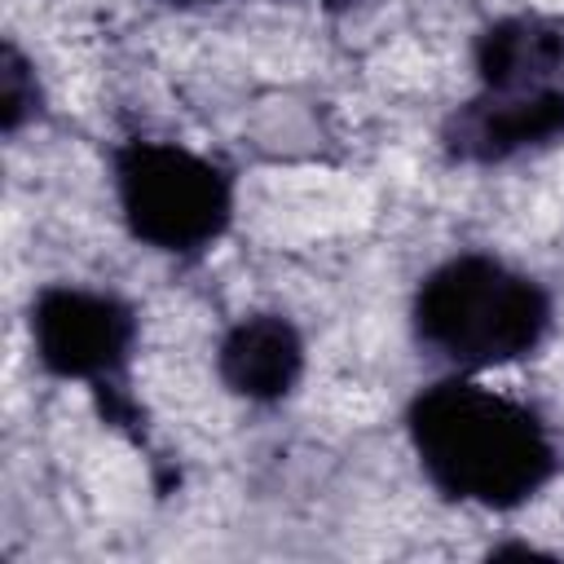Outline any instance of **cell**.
Listing matches in <instances>:
<instances>
[{
    "label": "cell",
    "mask_w": 564,
    "mask_h": 564,
    "mask_svg": "<svg viewBox=\"0 0 564 564\" xmlns=\"http://www.w3.org/2000/svg\"><path fill=\"white\" fill-rule=\"evenodd\" d=\"M476 93L542 97L564 88V18L516 9L489 18L471 40Z\"/></svg>",
    "instance_id": "obj_7"
},
{
    "label": "cell",
    "mask_w": 564,
    "mask_h": 564,
    "mask_svg": "<svg viewBox=\"0 0 564 564\" xmlns=\"http://www.w3.org/2000/svg\"><path fill=\"white\" fill-rule=\"evenodd\" d=\"M212 370L229 397L247 405H282L308 370L304 330L282 308H251L220 330Z\"/></svg>",
    "instance_id": "obj_6"
},
{
    "label": "cell",
    "mask_w": 564,
    "mask_h": 564,
    "mask_svg": "<svg viewBox=\"0 0 564 564\" xmlns=\"http://www.w3.org/2000/svg\"><path fill=\"white\" fill-rule=\"evenodd\" d=\"M555 330V295L542 278L494 251L436 260L410 295V339L445 375H485L533 357Z\"/></svg>",
    "instance_id": "obj_2"
},
{
    "label": "cell",
    "mask_w": 564,
    "mask_h": 564,
    "mask_svg": "<svg viewBox=\"0 0 564 564\" xmlns=\"http://www.w3.org/2000/svg\"><path fill=\"white\" fill-rule=\"evenodd\" d=\"M405 441L441 502L520 511L560 471L546 419L476 375H441L405 401Z\"/></svg>",
    "instance_id": "obj_1"
},
{
    "label": "cell",
    "mask_w": 564,
    "mask_h": 564,
    "mask_svg": "<svg viewBox=\"0 0 564 564\" xmlns=\"http://www.w3.org/2000/svg\"><path fill=\"white\" fill-rule=\"evenodd\" d=\"M44 119V84L35 75V62L18 48V40H4L0 53V128L13 141L22 128Z\"/></svg>",
    "instance_id": "obj_8"
},
{
    "label": "cell",
    "mask_w": 564,
    "mask_h": 564,
    "mask_svg": "<svg viewBox=\"0 0 564 564\" xmlns=\"http://www.w3.org/2000/svg\"><path fill=\"white\" fill-rule=\"evenodd\" d=\"M322 13H330V18H344V13H357V9H366V4H375V0H313Z\"/></svg>",
    "instance_id": "obj_9"
},
{
    "label": "cell",
    "mask_w": 564,
    "mask_h": 564,
    "mask_svg": "<svg viewBox=\"0 0 564 564\" xmlns=\"http://www.w3.org/2000/svg\"><path fill=\"white\" fill-rule=\"evenodd\" d=\"M159 4H172V9H203V4H216V0H159Z\"/></svg>",
    "instance_id": "obj_10"
},
{
    "label": "cell",
    "mask_w": 564,
    "mask_h": 564,
    "mask_svg": "<svg viewBox=\"0 0 564 564\" xmlns=\"http://www.w3.org/2000/svg\"><path fill=\"white\" fill-rule=\"evenodd\" d=\"M555 141H564V88L546 97L471 93L436 128V145L454 167H502Z\"/></svg>",
    "instance_id": "obj_5"
},
{
    "label": "cell",
    "mask_w": 564,
    "mask_h": 564,
    "mask_svg": "<svg viewBox=\"0 0 564 564\" xmlns=\"http://www.w3.org/2000/svg\"><path fill=\"white\" fill-rule=\"evenodd\" d=\"M26 335L35 366L48 379L84 383L101 423L119 427L145 449V414L132 397V357L141 344V317L132 300L79 282H44L26 304Z\"/></svg>",
    "instance_id": "obj_4"
},
{
    "label": "cell",
    "mask_w": 564,
    "mask_h": 564,
    "mask_svg": "<svg viewBox=\"0 0 564 564\" xmlns=\"http://www.w3.org/2000/svg\"><path fill=\"white\" fill-rule=\"evenodd\" d=\"M110 185L132 242L167 260H203L234 225L238 176L181 141L123 137L110 145Z\"/></svg>",
    "instance_id": "obj_3"
}]
</instances>
